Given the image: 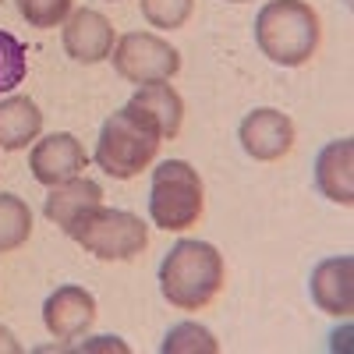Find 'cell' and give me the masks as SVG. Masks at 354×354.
I'll return each mask as SVG.
<instances>
[{
	"instance_id": "1",
	"label": "cell",
	"mask_w": 354,
	"mask_h": 354,
	"mask_svg": "<svg viewBox=\"0 0 354 354\" xmlns=\"http://www.w3.org/2000/svg\"><path fill=\"white\" fill-rule=\"evenodd\" d=\"M223 287V255L209 241H177L163 266H160V290L163 298L181 308V312H198L205 308Z\"/></svg>"
},
{
	"instance_id": "2",
	"label": "cell",
	"mask_w": 354,
	"mask_h": 354,
	"mask_svg": "<svg viewBox=\"0 0 354 354\" xmlns=\"http://www.w3.org/2000/svg\"><path fill=\"white\" fill-rule=\"evenodd\" d=\"M255 43L273 64L301 68L319 46V15L305 0H270L255 18Z\"/></svg>"
},
{
	"instance_id": "3",
	"label": "cell",
	"mask_w": 354,
	"mask_h": 354,
	"mask_svg": "<svg viewBox=\"0 0 354 354\" xmlns=\"http://www.w3.org/2000/svg\"><path fill=\"white\" fill-rule=\"evenodd\" d=\"M160 135L142 124L138 117L124 106L113 117H106L100 128V142H96V163L100 170H106L113 181H131L145 167H149L160 153Z\"/></svg>"
},
{
	"instance_id": "4",
	"label": "cell",
	"mask_w": 354,
	"mask_h": 354,
	"mask_svg": "<svg viewBox=\"0 0 354 354\" xmlns=\"http://www.w3.org/2000/svg\"><path fill=\"white\" fill-rule=\"evenodd\" d=\"M68 238L78 241L88 255H96L103 262H124L145 252L149 245V230L135 213L124 209H106V205H96L88 209L71 230Z\"/></svg>"
},
{
	"instance_id": "5",
	"label": "cell",
	"mask_w": 354,
	"mask_h": 354,
	"mask_svg": "<svg viewBox=\"0 0 354 354\" xmlns=\"http://www.w3.org/2000/svg\"><path fill=\"white\" fill-rule=\"evenodd\" d=\"M149 216L160 230H188L202 216V181L185 160H167L153 170Z\"/></svg>"
},
{
	"instance_id": "6",
	"label": "cell",
	"mask_w": 354,
	"mask_h": 354,
	"mask_svg": "<svg viewBox=\"0 0 354 354\" xmlns=\"http://www.w3.org/2000/svg\"><path fill=\"white\" fill-rule=\"evenodd\" d=\"M106 61H113V71L131 85L170 82L177 71H181V53L156 32H128V36H121L113 43Z\"/></svg>"
},
{
	"instance_id": "7",
	"label": "cell",
	"mask_w": 354,
	"mask_h": 354,
	"mask_svg": "<svg viewBox=\"0 0 354 354\" xmlns=\"http://www.w3.org/2000/svg\"><path fill=\"white\" fill-rule=\"evenodd\" d=\"M238 138H241L245 153L252 160L273 163V160L290 153V145H294V121L287 113L273 110V106H259V110H252L241 121Z\"/></svg>"
},
{
	"instance_id": "8",
	"label": "cell",
	"mask_w": 354,
	"mask_h": 354,
	"mask_svg": "<svg viewBox=\"0 0 354 354\" xmlns=\"http://www.w3.org/2000/svg\"><path fill=\"white\" fill-rule=\"evenodd\" d=\"M28 170H32V177L46 188L64 185V181H71V177H78L85 170V149H82V142L68 131L46 135L43 142L32 145V153H28Z\"/></svg>"
},
{
	"instance_id": "9",
	"label": "cell",
	"mask_w": 354,
	"mask_h": 354,
	"mask_svg": "<svg viewBox=\"0 0 354 354\" xmlns=\"http://www.w3.org/2000/svg\"><path fill=\"white\" fill-rule=\"evenodd\" d=\"M61 39H64V50H68V57L75 64H100V61H106L113 43H117L110 18L100 15V11H88V8L71 11L64 18Z\"/></svg>"
},
{
	"instance_id": "10",
	"label": "cell",
	"mask_w": 354,
	"mask_h": 354,
	"mask_svg": "<svg viewBox=\"0 0 354 354\" xmlns=\"http://www.w3.org/2000/svg\"><path fill=\"white\" fill-rule=\"evenodd\" d=\"M93 319H96V298L88 294L85 287H57L46 305H43V322H46V330L53 340H78L88 326H93Z\"/></svg>"
},
{
	"instance_id": "11",
	"label": "cell",
	"mask_w": 354,
	"mask_h": 354,
	"mask_svg": "<svg viewBox=\"0 0 354 354\" xmlns=\"http://www.w3.org/2000/svg\"><path fill=\"white\" fill-rule=\"evenodd\" d=\"M128 110L142 124H149L160 138H174L181 131V121H185V100L177 96L174 85H167V82L138 85V93L128 100Z\"/></svg>"
},
{
	"instance_id": "12",
	"label": "cell",
	"mask_w": 354,
	"mask_h": 354,
	"mask_svg": "<svg viewBox=\"0 0 354 354\" xmlns=\"http://www.w3.org/2000/svg\"><path fill=\"white\" fill-rule=\"evenodd\" d=\"M312 301L326 315H351L354 308V259H322L312 270Z\"/></svg>"
},
{
	"instance_id": "13",
	"label": "cell",
	"mask_w": 354,
	"mask_h": 354,
	"mask_svg": "<svg viewBox=\"0 0 354 354\" xmlns=\"http://www.w3.org/2000/svg\"><path fill=\"white\" fill-rule=\"evenodd\" d=\"M96 205H103V188H100L96 181H88V177L78 174V177H71V181L50 188L43 213H46L50 223H57V227L68 234L88 209H96Z\"/></svg>"
},
{
	"instance_id": "14",
	"label": "cell",
	"mask_w": 354,
	"mask_h": 354,
	"mask_svg": "<svg viewBox=\"0 0 354 354\" xmlns=\"http://www.w3.org/2000/svg\"><path fill=\"white\" fill-rule=\"evenodd\" d=\"M315 185L337 205H351L354 202V142L351 138H337L315 160Z\"/></svg>"
},
{
	"instance_id": "15",
	"label": "cell",
	"mask_w": 354,
	"mask_h": 354,
	"mask_svg": "<svg viewBox=\"0 0 354 354\" xmlns=\"http://www.w3.org/2000/svg\"><path fill=\"white\" fill-rule=\"evenodd\" d=\"M43 131V113L28 96H8L0 100V149L15 153L36 142Z\"/></svg>"
},
{
	"instance_id": "16",
	"label": "cell",
	"mask_w": 354,
	"mask_h": 354,
	"mask_svg": "<svg viewBox=\"0 0 354 354\" xmlns=\"http://www.w3.org/2000/svg\"><path fill=\"white\" fill-rule=\"evenodd\" d=\"M32 238V213H28L25 198L0 192V255L21 248Z\"/></svg>"
},
{
	"instance_id": "17",
	"label": "cell",
	"mask_w": 354,
	"mask_h": 354,
	"mask_svg": "<svg viewBox=\"0 0 354 354\" xmlns=\"http://www.w3.org/2000/svg\"><path fill=\"white\" fill-rule=\"evenodd\" d=\"M160 351L163 354H216L220 344L205 326H198V322H177L167 333V340L160 344Z\"/></svg>"
},
{
	"instance_id": "18",
	"label": "cell",
	"mask_w": 354,
	"mask_h": 354,
	"mask_svg": "<svg viewBox=\"0 0 354 354\" xmlns=\"http://www.w3.org/2000/svg\"><path fill=\"white\" fill-rule=\"evenodd\" d=\"M25 71H28V53H25V46H21L11 32H4V28H0V96L11 93L15 85H21Z\"/></svg>"
},
{
	"instance_id": "19",
	"label": "cell",
	"mask_w": 354,
	"mask_h": 354,
	"mask_svg": "<svg viewBox=\"0 0 354 354\" xmlns=\"http://www.w3.org/2000/svg\"><path fill=\"white\" fill-rule=\"evenodd\" d=\"M138 8L153 28H181L192 18L195 0H138Z\"/></svg>"
},
{
	"instance_id": "20",
	"label": "cell",
	"mask_w": 354,
	"mask_h": 354,
	"mask_svg": "<svg viewBox=\"0 0 354 354\" xmlns=\"http://www.w3.org/2000/svg\"><path fill=\"white\" fill-rule=\"evenodd\" d=\"M15 4L32 28H57L71 15V0H15Z\"/></svg>"
},
{
	"instance_id": "21",
	"label": "cell",
	"mask_w": 354,
	"mask_h": 354,
	"mask_svg": "<svg viewBox=\"0 0 354 354\" xmlns=\"http://www.w3.org/2000/svg\"><path fill=\"white\" fill-rule=\"evenodd\" d=\"M71 351H117V354H128V344L121 337H96V340H85Z\"/></svg>"
},
{
	"instance_id": "22",
	"label": "cell",
	"mask_w": 354,
	"mask_h": 354,
	"mask_svg": "<svg viewBox=\"0 0 354 354\" xmlns=\"http://www.w3.org/2000/svg\"><path fill=\"white\" fill-rule=\"evenodd\" d=\"M0 354H21V344H18L15 333L4 330V326H0Z\"/></svg>"
},
{
	"instance_id": "23",
	"label": "cell",
	"mask_w": 354,
	"mask_h": 354,
	"mask_svg": "<svg viewBox=\"0 0 354 354\" xmlns=\"http://www.w3.org/2000/svg\"><path fill=\"white\" fill-rule=\"evenodd\" d=\"M227 4H245V0H227Z\"/></svg>"
}]
</instances>
